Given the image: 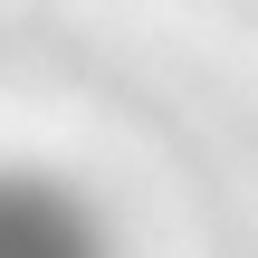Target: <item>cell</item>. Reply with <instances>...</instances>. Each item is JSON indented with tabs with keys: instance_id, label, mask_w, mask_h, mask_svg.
<instances>
[{
	"instance_id": "obj_1",
	"label": "cell",
	"mask_w": 258,
	"mask_h": 258,
	"mask_svg": "<svg viewBox=\"0 0 258 258\" xmlns=\"http://www.w3.org/2000/svg\"><path fill=\"white\" fill-rule=\"evenodd\" d=\"M0 258H105V230L29 172H0Z\"/></svg>"
}]
</instances>
